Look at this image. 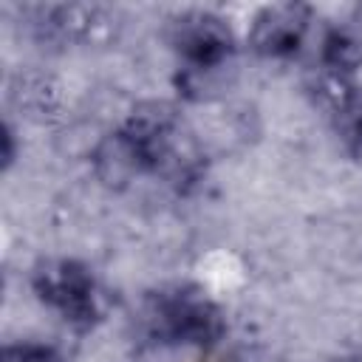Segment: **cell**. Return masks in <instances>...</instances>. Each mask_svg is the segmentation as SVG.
Wrapping results in <instances>:
<instances>
[{
	"instance_id": "6da1fadb",
	"label": "cell",
	"mask_w": 362,
	"mask_h": 362,
	"mask_svg": "<svg viewBox=\"0 0 362 362\" xmlns=\"http://www.w3.org/2000/svg\"><path fill=\"white\" fill-rule=\"evenodd\" d=\"M34 288L42 303L57 308L68 322L85 328L99 317L96 283L88 266L76 260H48L34 272Z\"/></svg>"
},
{
	"instance_id": "7a4b0ae2",
	"label": "cell",
	"mask_w": 362,
	"mask_h": 362,
	"mask_svg": "<svg viewBox=\"0 0 362 362\" xmlns=\"http://www.w3.org/2000/svg\"><path fill=\"white\" fill-rule=\"evenodd\" d=\"M153 320L161 337L189 345H212L223 334L221 308L198 288H175L158 297Z\"/></svg>"
},
{
	"instance_id": "3957f363",
	"label": "cell",
	"mask_w": 362,
	"mask_h": 362,
	"mask_svg": "<svg viewBox=\"0 0 362 362\" xmlns=\"http://www.w3.org/2000/svg\"><path fill=\"white\" fill-rule=\"evenodd\" d=\"M170 42L189 62V71H215L232 54V31L212 11H187L173 20Z\"/></svg>"
},
{
	"instance_id": "277c9868",
	"label": "cell",
	"mask_w": 362,
	"mask_h": 362,
	"mask_svg": "<svg viewBox=\"0 0 362 362\" xmlns=\"http://www.w3.org/2000/svg\"><path fill=\"white\" fill-rule=\"evenodd\" d=\"M308 28V6L277 3L266 6L252 23V48L263 57H288L300 48Z\"/></svg>"
},
{
	"instance_id": "5b68a950",
	"label": "cell",
	"mask_w": 362,
	"mask_h": 362,
	"mask_svg": "<svg viewBox=\"0 0 362 362\" xmlns=\"http://www.w3.org/2000/svg\"><path fill=\"white\" fill-rule=\"evenodd\" d=\"M3 362H59V356L42 345H11L3 351Z\"/></svg>"
},
{
	"instance_id": "8992f818",
	"label": "cell",
	"mask_w": 362,
	"mask_h": 362,
	"mask_svg": "<svg viewBox=\"0 0 362 362\" xmlns=\"http://www.w3.org/2000/svg\"><path fill=\"white\" fill-rule=\"evenodd\" d=\"M3 141H6V150H3V164L8 167L11 161H14V147H11V130L6 127V133H3Z\"/></svg>"
},
{
	"instance_id": "52a82bcc",
	"label": "cell",
	"mask_w": 362,
	"mask_h": 362,
	"mask_svg": "<svg viewBox=\"0 0 362 362\" xmlns=\"http://www.w3.org/2000/svg\"><path fill=\"white\" fill-rule=\"evenodd\" d=\"M354 136H356V144L362 147V110H359V116H356V122H354Z\"/></svg>"
},
{
	"instance_id": "ba28073f",
	"label": "cell",
	"mask_w": 362,
	"mask_h": 362,
	"mask_svg": "<svg viewBox=\"0 0 362 362\" xmlns=\"http://www.w3.org/2000/svg\"><path fill=\"white\" fill-rule=\"evenodd\" d=\"M339 362H362V359H356V356H348V359H339Z\"/></svg>"
}]
</instances>
